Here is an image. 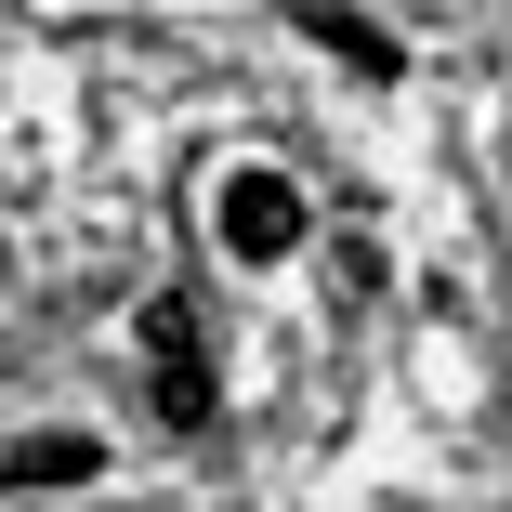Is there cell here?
<instances>
[{
    "label": "cell",
    "mask_w": 512,
    "mask_h": 512,
    "mask_svg": "<svg viewBox=\"0 0 512 512\" xmlns=\"http://www.w3.org/2000/svg\"><path fill=\"white\" fill-rule=\"evenodd\" d=\"M132 342H145V394H158V421L171 434H211L224 421V381H211V342H197V302H145L132 316Z\"/></svg>",
    "instance_id": "obj_1"
},
{
    "label": "cell",
    "mask_w": 512,
    "mask_h": 512,
    "mask_svg": "<svg viewBox=\"0 0 512 512\" xmlns=\"http://www.w3.org/2000/svg\"><path fill=\"white\" fill-rule=\"evenodd\" d=\"M211 237H224L237 263H289L302 237H316V211H302V184H289V171H263V158H237V171L211 184Z\"/></svg>",
    "instance_id": "obj_2"
},
{
    "label": "cell",
    "mask_w": 512,
    "mask_h": 512,
    "mask_svg": "<svg viewBox=\"0 0 512 512\" xmlns=\"http://www.w3.org/2000/svg\"><path fill=\"white\" fill-rule=\"evenodd\" d=\"M92 473H106V447H92V434H66V421L0 434V486H14V499H40V486H92Z\"/></svg>",
    "instance_id": "obj_3"
},
{
    "label": "cell",
    "mask_w": 512,
    "mask_h": 512,
    "mask_svg": "<svg viewBox=\"0 0 512 512\" xmlns=\"http://www.w3.org/2000/svg\"><path fill=\"white\" fill-rule=\"evenodd\" d=\"M302 27H316V40H329V53H342V66H368V79H394V40H368V27H355V14H302Z\"/></svg>",
    "instance_id": "obj_4"
},
{
    "label": "cell",
    "mask_w": 512,
    "mask_h": 512,
    "mask_svg": "<svg viewBox=\"0 0 512 512\" xmlns=\"http://www.w3.org/2000/svg\"><path fill=\"white\" fill-rule=\"evenodd\" d=\"M499 407H512V355H499Z\"/></svg>",
    "instance_id": "obj_5"
}]
</instances>
